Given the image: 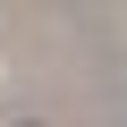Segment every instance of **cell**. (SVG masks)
Listing matches in <instances>:
<instances>
[]
</instances>
